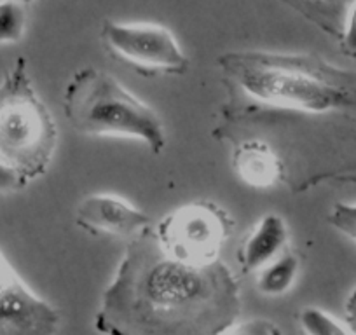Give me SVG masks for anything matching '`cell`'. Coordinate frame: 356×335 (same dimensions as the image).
<instances>
[{
    "label": "cell",
    "mask_w": 356,
    "mask_h": 335,
    "mask_svg": "<svg viewBox=\"0 0 356 335\" xmlns=\"http://www.w3.org/2000/svg\"><path fill=\"white\" fill-rule=\"evenodd\" d=\"M236 175L253 189H269L282 179V161L273 147L264 140H245L239 143L232 156Z\"/></svg>",
    "instance_id": "cell-10"
},
{
    "label": "cell",
    "mask_w": 356,
    "mask_h": 335,
    "mask_svg": "<svg viewBox=\"0 0 356 335\" xmlns=\"http://www.w3.org/2000/svg\"><path fill=\"white\" fill-rule=\"evenodd\" d=\"M75 224L93 236L131 238L150 225L143 210L119 194H89L75 210Z\"/></svg>",
    "instance_id": "cell-8"
},
{
    "label": "cell",
    "mask_w": 356,
    "mask_h": 335,
    "mask_svg": "<svg viewBox=\"0 0 356 335\" xmlns=\"http://www.w3.org/2000/svg\"><path fill=\"white\" fill-rule=\"evenodd\" d=\"M344 316H346V325L349 327V330L356 335V288L349 293L348 300H346Z\"/></svg>",
    "instance_id": "cell-19"
},
{
    "label": "cell",
    "mask_w": 356,
    "mask_h": 335,
    "mask_svg": "<svg viewBox=\"0 0 356 335\" xmlns=\"http://www.w3.org/2000/svg\"><path fill=\"white\" fill-rule=\"evenodd\" d=\"M239 313V283L224 262L178 261L149 225L126 245L95 327L105 335H218Z\"/></svg>",
    "instance_id": "cell-1"
},
{
    "label": "cell",
    "mask_w": 356,
    "mask_h": 335,
    "mask_svg": "<svg viewBox=\"0 0 356 335\" xmlns=\"http://www.w3.org/2000/svg\"><path fill=\"white\" fill-rule=\"evenodd\" d=\"M61 314L33 292L0 250V335H56Z\"/></svg>",
    "instance_id": "cell-7"
},
{
    "label": "cell",
    "mask_w": 356,
    "mask_h": 335,
    "mask_svg": "<svg viewBox=\"0 0 356 335\" xmlns=\"http://www.w3.org/2000/svg\"><path fill=\"white\" fill-rule=\"evenodd\" d=\"M58 149V124L33 86L25 58L0 81V161L25 183L49 172Z\"/></svg>",
    "instance_id": "cell-4"
},
{
    "label": "cell",
    "mask_w": 356,
    "mask_h": 335,
    "mask_svg": "<svg viewBox=\"0 0 356 335\" xmlns=\"http://www.w3.org/2000/svg\"><path fill=\"white\" fill-rule=\"evenodd\" d=\"M63 112L79 135L133 140L154 154L166 149L163 117L102 68L86 67L72 75L65 86Z\"/></svg>",
    "instance_id": "cell-3"
},
{
    "label": "cell",
    "mask_w": 356,
    "mask_h": 335,
    "mask_svg": "<svg viewBox=\"0 0 356 335\" xmlns=\"http://www.w3.org/2000/svg\"><path fill=\"white\" fill-rule=\"evenodd\" d=\"M299 325L306 335H355L348 325H342L330 313L314 306H307L300 311Z\"/></svg>",
    "instance_id": "cell-13"
},
{
    "label": "cell",
    "mask_w": 356,
    "mask_h": 335,
    "mask_svg": "<svg viewBox=\"0 0 356 335\" xmlns=\"http://www.w3.org/2000/svg\"><path fill=\"white\" fill-rule=\"evenodd\" d=\"M218 67L246 100L275 111L320 115L355 104L349 79L306 54L231 51Z\"/></svg>",
    "instance_id": "cell-2"
},
{
    "label": "cell",
    "mask_w": 356,
    "mask_h": 335,
    "mask_svg": "<svg viewBox=\"0 0 356 335\" xmlns=\"http://www.w3.org/2000/svg\"><path fill=\"white\" fill-rule=\"evenodd\" d=\"M26 23L29 16L23 0H0V46L22 42Z\"/></svg>",
    "instance_id": "cell-12"
},
{
    "label": "cell",
    "mask_w": 356,
    "mask_h": 335,
    "mask_svg": "<svg viewBox=\"0 0 356 335\" xmlns=\"http://www.w3.org/2000/svg\"><path fill=\"white\" fill-rule=\"evenodd\" d=\"M330 224L356 245V203H337L330 211Z\"/></svg>",
    "instance_id": "cell-15"
},
{
    "label": "cell",
    "mask_w": 356,
    "mask_h": 335,
    "mask_svg": "<svg viewBox=\"0 0 356 335\" xmlns=\"http://www.w3.org/2000/svg\"><path fill=\"white\" fill-rule=\"evenodd\" d=\"M341 42L344 53L356 58V0H353L351 8L346 13L344 23H342Z\"/></svg>",
    "instance_id": "cell-17"
},
{
    "label": "cell",
    "mask_w": 356,
    "mask_h": 335,
    "mask_svg": "<svg viewBox=\"0 0 356 335\" xmlns=\"http://www.w3.org/2000/svg\"><path fill=\"white\" fill-rule=\"evenodd\" d=\"M218 335H283V332L271 320L253 318V320L236 321Z\"/></svg>",
    "instance_id": "cell-14"
},
{
    "label": "cell",
    "mask_w": 356,
    "mask_h": 335,
    "mask_svg": "<svg viewBox=\"0 0 356 335\" xmlns=\"http://www.w3.org/2000/svg\"><path fill=\"white\" fill-rule=\"evenodd\" d=\"M25 186L26 183L13 172L11 168H8L2 161H0V196L18 193V190H22Z\"/></svg>",
    "instance_id": "cell-18"
},
{
    "label": "cell",
    "mask_w": 356,
    "mask_h": 335,
    "mask_svg": "<svg viewBox=\"0 0 356 335\" xmlns=\"http://www.w3.org/2000/svg\"><path fill=\"white\" fill-rule=\"evenodd\" d=\"M159 245L178 261L208 265L220 261V252L234 229L224 208L200 201L184 204L163 217L156 227Z\"/></svg>",
    "instance_id": "cell-5"
},
{
    "label": "cell",
    "mask_w": 356,
    "mask_h": 335,
    "mask_svg": "<svg viewBox=\"0 0 356 335\" xmlns=\"http://www.w3.org/2000/svg\"><path fill=\"white\" fill-rule=\"evenodd\" d=\"M23 2H25V4H29V2H32V0H23Z\"/></svg>",
    "instance_id": "cell-20"
},
{
    "label": "cell",
    "mask_w": 356,
    "mask_h": 335,
    "mask_svg": "<svg viewBox=\"0 0 356 335\" xmlns=\"http://www.w3.org/2000/svg\"><path fill=\"white\" fill-rule=\"evenodd\" d=\"M300 271L299 255L285 250L278 259L257 272V288L266 297H283L293 288Z\"/></svg>",
    "instance_id": "cell-11"
},
{
    "label": "cell",
    "mask_w": 356,
    "mask_h": 335,
    "mask_svg": "<svg viewBox=\"0 0 356 335\" xmlns=\"http://www.w3.org/2000/svg\"><path fill=\"white\" fill-rule=\"evenodd\" d=\"M290 229L278 213H266L239 248L238 261L245 275L259 272L289 248Z\"/></svg>",
    "instance_id": "cell-9"
},
{
    "label": "cell",
    "mask_w": 356,
    "mask_h": 335,
    "mask_svg": "<svg viewBox=\"0 0 356 335\" xmlns=\"http://www.w3.org/2000/svg\"><path fill=\"white\" fill-rule=\"evenodd\" d=\"M100 39L107 53L138 72L182 75L191 67L175 33L159 23L105 19Z\"/></svg>",
    "instance_id": "cell-6"
},
{
    "label": "cell",
    "mask_w": 356,
    "mask_h": 335,
    "mask_svg": "<svg viewBox=\"0 0 356 335\" xmlns=\"http://www.w3.org/2000/svg\"><path fill=\"white\" fill-rule=\"evenodd\" d=\"M283 2L299 11L302 16L313 19L316 25L327 28V22H325V18L328 16L327 6H334V2H337V0H283Z\"/></svg>",
    "instance_id": "cell-16"
}]
</instances>
